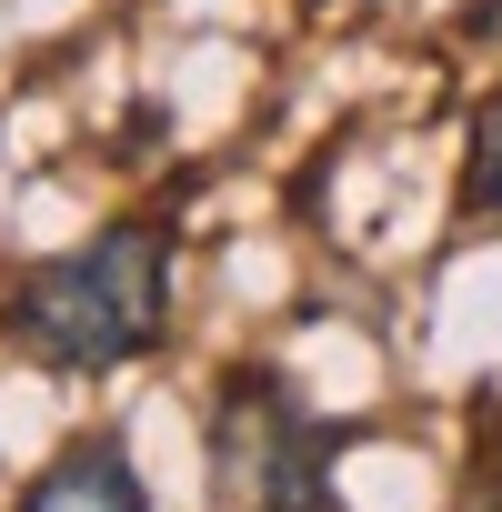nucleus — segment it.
Masks as SVG:
<instances>
[{"instance_id":"nucleus-1","label":"nucleus","mask_w":502,"mask_h":512,"mask_svg":"<svg viewBox=\"0 0 502 512\" xmlns=\"http://www.w3.org/2000/svg\"><path fill=\"white\" fill-rule=\"evenodd\" d=\"M0 332H11L31 362H51V372H121V362H141L171 332V231L161 221L91 231L81 251L41 262L11 292Z\"/></svg>"},{"instance_id":"nucleus-2","label":"nucleus","mask_w":502,"mask_h":512,"mask_svg":"<svg viewBox=\"0 0 502 512\" xmlns=\"http://www.w3.org/2000/svg\"><path fill=\"white\" fill-rule=\"evenodd\" d=\"M332 422L302 412L282 372H231L211 402V512H342Z\"/></svg>"},{"instance_id":"nucleus-3","label":"nucleus","mask_w":502,"mask_h":512,"mask_svg":"<svg viewBox=\"0 0 502 512\" xmlns=\"http://www.w3.org/2000/svg\"><path fill=\"white\" fill-rule=\"evenodd\" d=\"M21 512H151V492H141V462L111 432H91L21 492Z\"/></svg>"},{"instance_id":"nucleus-4","label":"nucleus","mask_w":502,"mask_h":512,"mask_svg":"<svg viewBox=\"0 0 502 512\" xmlns=\"http://www.w3.org/2000/svg\"><path fill=\"white\" fill-rule=\"evenodd\" d=\"M462 211H472V221H502V91H492L482 121H472V151H462Z\"/></svg>"},{"instance_id":"nucleus-5","label":"nucleus","mask_w":502,"mask_h":512,"mask_svg":"<svg viewBox=\"0 0 502 512\" xmlns=\"http://www.w3.org/2000/svg\"><path fill=\"white\" fill-rule=\"evenodd\" d=\"M462 512H502V442H482V462L462 482Z\"/></svg>"}]
</instances>
